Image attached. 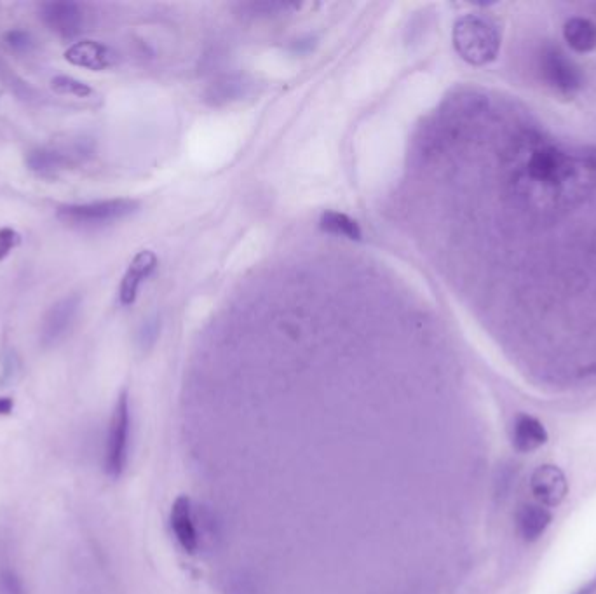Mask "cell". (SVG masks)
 I'll return each mask as SVG.
<instances>
[{
  "mask_svg": "<svg viewBox=\"0 0 596 594\" xmlns=\"http://www.w3.org/2000/svg\"><path fill=\"white\" fill-rule=\"evenodd\" d=\"M21 244V234L11 227L0 229V262L6 260Z\"/></svg>",
  "mask_w": 596,
  "mask_h": 594,
  "instance_id": "obj_18",
  "label": "cell"
},
{
  "mask_svg": "<svg viewBox=\"0 0 596 594\" xmlns=\"http://www.w3.org/2000/svg\"><path fill=\"white\" fill-rule=\"evenodd\" d=\"M4 41H6L9 48L18 51V53H25V51H30V49L34 48V39H32V35L28 34L27 30H21V28L9 30V32L4 35Z\"/></svg>",
  "mask_w": 596,
  "mask_h": 594,
  "instance_id": "obj_17",
  "label": "cell"
},
{
  "mask_svg": "<svg viewBox=\"0 0 596 594\" xmlns=\"http://www.w3.org/2000/svg\"><path fill=\"white\" fill-rule=\"evenodd\" d=\"M0 594H25L20 577L9 568L0 570Z\"/></svg>",
  "mask_w": 596,
  "mask_h": 594,
  "instance_id": "obj_19",
  "label": "cell"
},
{
  "mask_svg": "<svg viewBox=\"0 0 596 594\" xmlns=\"http://www.w3.org/2000/svg\"><path fill=\"white\" fill-rule=\"evenodd\" d=\"M51 88L55 89L58 95L75 96V98H88L93 95V89L89 88L86 82L79 81L70 75H56L51 79Z\"/></svg>",
  "mask_w": 596,
  "mask_h": 594,
  "instance_id": "obj_16",
  "label": "cell"
},
{
  "mask_svg": "<svg viewBox=\"0 0 596 594\" xmlns=\"http://www.w3.org/2000/svg\"><path fill=\"white\" fill-rule=\"evenodd\" d=\"M563 37L577 53H590L596 48V25L586 18H570L563 27Z\"/></svg>",
  "mask_w": 596,
  "mask_h": 594,
  "instance_id": "obj_13",
  "label": "cell"
},
{
  "mask_svg": "<svg viewBox=\"0 0 596 594\" xmlns=\"http://www.w3.org/2000/svg\"><path fill=\"white\" fill-rule=\"evenodd\" d=\"M551 513L541 504H525L516 514V527L523 540L534 542L542 537L551 525Z\"/></svg>",
  "mask_w": 596,
  "mask_h": 594,
  "instance_id": "obj_12",
  "label": "cell"
},
{
  "mask_svg": "<svg viewBox=\"0 0 596 594\" xmlns=\"http://www.w3.org/2000/svg\"><path fill=\"white\" fill-rule=\"evenodd\" d=\"M157 264H159V260H157L154 251L143 250L136 253L126 274L122 276L121 286H119V300L122 305L135 304L140 286L154 274Z\"/></svg>",
  "mask_w": 596,
  "mask_h": 594,
  "instance_id": "obj_7",
  "label": "cell"
},
{
  "mask_svg": "<svg viewBox=\"0 0 596 594\" xmlns=\"http://www.w3.org/2000/svg\"><path fill=\"white\" fill-rule=\"evenodd\" d=\"M129 429L131 415L128 394L122 392L110 419L109 436L105 446V471L112 478H119L128 464Z\"/></svg>",
  "mask_w": 596,
  "mask_h": 594,
  "instance_id": "obj_3",
  "label": "cell"
},
{
  "mask_svg": "<svg viewBox=\"0 0 596 594\" xmlns=\"http://www.w3.org/2000/svg\"><path fill=\"white\" fill-rule=\"evenodd\" d=\"M541 68L546 81L563 93H572L581 84V77L574 63L567 60L565 54L558 49H548L542 53Z\"/></svg>",
  "mask_w": 596,
  "mask_h": 594,
  "instance_id": "obj_8",
  "label": "cell"
},
{
  "mask_svg": "<svg viewBox=\"0 0 596 594\" xmlns=\"http://www.w3.org/2000/svg\"><path fill=\"white\" fill-rule=\"evenodd\" d=\"M319 227L323 232H328L332 236L346 237L351 241H359L363 236L358 222L351 216H347L346 213H339V211H325L319 218Z\"/></svg>",
  "mask_w": 596,
  "mask_h": 594,
  "instance_id": "obj_15",
  "label": "cell"
},
{
  "mask_svg": "<svg viewBox=\"0 0 596 594\" xmlns=\"http://www.w3.org/2000/svg\"><path fill=\"white\" fill-rule=\"evenodd\" d=\"M454 46L462 60L480 67L495 60L501 48V37L492 21L468 14L455 23Z\"/></svg>",
  "mask_w": 596,
  "mask_h": 594,
  "instance_id": "obj_1",
  "label": "cell"
},
{
  "mask_svg": "<svg viewBox=\"0 0 596 594\" xmlns=\"http://www.w3.org/2000/svg\"><path fill=\"white\" fill-rule=\"evenodd\" d=\"M530 490L541 506L556 507L560 506L563 499L567 497L569 483L560 467L546 464V466L537 467L532 474Z\"/></svg>",
  "mask_w": 596,
  "mask_h": 594,
  "instance_id": "obj_6",
  "label": "cell"
},
{
  "mask_svg": "<svg viewBox=\"0 0 596 594\" xmlns=\"http://www.w3.org/2000/svg\"><path fill=\"white\" fill-rule=\"evenodd\" d=\"M548 441V432L542 422L532 415H518L513 426V445L516 450L523 453H530L541 448Z\"/></svg>",
  "mask_w": 596,
  "mask_h": 594,
  "instance_id": "obj_11",
  "label": "cell"
},
{
  "mask_svg": "<svg viewBox=\"0 0 596 594\" xmlns=\"http://www.w3.org/2000/svg\"><path fill=\"white\" fill-rule=\"evenodd\" d=\"M65 60L75 67L88 68V70H105L116 65L117 56L109 46L102 42L81 41L65 51Z\"/></svg>",
  "mask_w": 596,
  "mask_h": 594,
  "instance_id": "obj_9",
  "label": "cell"
},
{
  "mask_svg": "<svg viewBox=\"0 0 596 594\" xmlns=\"http://www.w3.org/2000/svg\"><path fill=\"white\" fill-rule=\"evenodd\" d=\"M140 208L135 199H109L96 203L67 204L56 211L58 220L70 227H98L133 215Z\"/></svg>",
  "mask_w": 596,
  "mask_h": 594,
  "instance_id": "obj_2",
  "label": "cell"
},
{
  "mask_svg": "<svg viewBox=\"0 0 596 594\" xmlns=\"http://www.w3.org/2000/svg\"><path fill=\"white\" fill-rule=\"evenodd\" d=\"M14 410V401L11 398H0V417L11 415Z\"/></svg>",
  "mask_w": 596,
  "mask_h": 594,
  "instance_id": "obj_20",
  "label": "cell"
},
{
  "mask_svg": "<svg viewBox=\"0 0 596 594\" xmlns=\"http://www.w3.org/2000/svg\"><path fill=\"white\" fill-rule=\"evenodd\" d=\"M596 589V581L590 582L588 586H584L581 591H577L576 594H593V591Z\"/></svg>",
  "mask_w": 596,
  "mask_h": 594,
  "instance_id": "obj_21",
  "label": "cell"
},
{
  "mask_svg": "<svg viewBox=\"0 0 596 594\" xmlns=\"http://www.w3.org/2000/svg\"><path fill=\"white\" fill-rule=\"evenodd\" d=\"M81 307L79 295H68L58 300L48 314L42 319L41 344L44 347H51L60 342L61 338L67 335L70 326L74 323L75 316Z\"/></svg>",
  "mask_w": 596,
  "mask_h": 594,
  "instance_id": "obj_5",
  "label": "cell"
},
{
  "mask_svg": "<svg viewBox=\"0 0 596 594\" xmlns=\"http://www.w3.org/2000/svg\"><path fill=\"white\" fill-rule=\"evenodd\" d=\"M39 13L44 25L60 37L70 39L81 32L84 13L77 2H70V0L44 2L41 4Z\"/></svg>",
  "mask_w": 596,
  "mask_h": 594,
  "instance_id": "obj_4",
  "label": "cell"
},
{
  "mask_svg": "<svg viewBox=\"0 0 596 594\" xmlns=\"http://www.w3.org/2000/svg\"><path fill=\"white\" fill-rule=\"evenodd\" d=\"M70 159L58 150L39 149L27 156V166L32 173L39 176H55L68 168Z\"/></svg>",
  "mask_w": 596,
  "mask_h": 594,
  "instance_id": "obj_14",
  "label": "cell"
},
{
  "mask_svg": "<svg viewBox=\"0 0 596 594\" xmlns=\"http://www.w3.org/2000/svg\"><path fill=\"white\" fill-rule=\"evenodd\" d=\"M171 530L183 551L190 554L196 553L199 549V534H197L192 506L187 497H178L171 507Z\"/></svg>",
  "mask_w": 596,
  "mask_h": 594,
  "instance_id": "obj_10",
  "label": "cell"
}]
</instances>
